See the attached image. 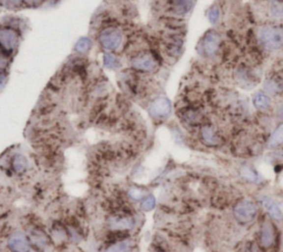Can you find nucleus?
<instances>
[{
  "label": "nucleus",
  "mask_w": 283,
  "mask_h": 252,
  "mask_svg": "<svg viewBox=\"0 0 283 252\" xmlns=\"http://www.w3.org/2000/svg\"><path fill=\"white\" fill-rule=\"evenodd\" d=\"M127 33L119 25H110L101 28L97 33V42L104 52L116 53L126 42Z\"/></svg>",
  "instance_id": "nucleus-1"
},
{
  "label": "nucleus",
  "mask_w": 283,
  "mask_h": 252,
  "mask_svg": "<svg viewBox=\"0 0 283 252\" xmlns=\"http://www.w3.org/2000/svg\"><path fill=\"white\" fill-rule=\"evenodd\" d=\"M128 62L133 71L139 73H153L158 69L161 61H159L158 53L155 49H146V50L134 53L128 56Z\"/></svg>",
  "instance_id": "nucleus-2"
},
{
  "label": "nucleus",
  "mask_w": 283,
  "mask_h": 252,
  "mask_svg": "<svg viewBox=\"0 0 283 252\" xmlns=\"http://www.w3.org/2000/svg\"><path fill=\"white\" fill-rule=\"evenodd\" d=\"M20 40L19 29L8 25L0 26V51L12 57L19 49Z\"/></svg>",
  "instance_id": "nucleus-3"
},
{
  "label": "nucleus",
  "mask_w": 283,
  "mask_h": 252,
  "mask_svg": "<svg viewBox=\"0 0 283 252\" xmlns=\"http://www.w3.org/2000/svg\"><path fill=\"white\" fill-rule=\"evenodd\" d=\"M259 40L268 50L283 48V29L279 26H264L259 30Z\"/></svg>",
  "instance_id": "nucleus-4"
},
{
  "label": "nucleus",
  "mask_w": 283,
  "mask_h": 252,
  "mask_svg": "<svg viewBox=\"0 0 283 252\" xmlns=\"http://www.w3.org/2000/svg\"><path fill=\"white\" fill-rule=\"evenodd\" d=\"M236 219L241 224H248L255 218L258 214V207L251 200L239 201L233 209Z\"/></svg>",
  "instance_id": "nucleus-5"
},
{
  "label": "nucleus",
  "mask_w": 283,
  "mask_h": 252,
  "mask_svg": "<svg viewBox=\"0 0 283 252\" xmlns=\"http://www.w3.org/2000/svg\"><path fill=\"white\" fill-rule=\"evenodd\" d=\"M148 113L153 119L164 121V119H166L171 113L170 101L163 96L157 97V99H155L152 103H150L148 108Z\"/></svg>",
  "instance_id": "nucleus-6"
},
{
  "label": "nucleus",
  "mask_w": 283,
  "mask_h": 252,
  "mask_svg": "<svg viewBox=\"0 0 283 252\" xmlns=\"http://www.w3.org/2000/svg\"><path fill=\"white\" fill-rule=\"evenodd\" d=\"M221 44V38L218 32L211 30L207 32L205 37L202 38V41L200 43V51L203 56H211L217 53L219 50Z\"/></svg>",
  "instance_id": "nucleus-7"
},
{
  "label": "nucleus",
  "mask_w": 283,
  "mask_h": 252,
  "mask_svg": "<svg viewBox=\"0 0 283 252\" xmlns=\"http://www.w3.org/2000/svg\"><path fill=\"white\" fill-rule=\"evenodd\" d=\"M8 247L12 252H29V242L22 233H15L10 236Z\"/></svg>",
  "instance_id": "nucleus-8"
},
{
  "label": "nucleus",
  "mask_w": 283,
  "mask_h": 252,
  "mask_svg": "<svg viewBox=\"0 0 283 252\" xmlns=\"http://www.w3.org/2000/svg\"><path fill=\"white\" fill-rule=\"evenodd\" d=\"M276 239V234H274V228L271 223L269 221H264L261 225V231H260V242L262 247L270 248Z\"/></svg>",
  "instance_id": "nucleus-9"
},
{
  "label": "nucleus",
  "mask_w": 283,
  "mask_h": 252,
  "mask_svg": "<svg viewBox=\"0 0 283 252\" xmlns=\"http://www.w3.org/2000/svg\"><path fill=\"white\" fill-rule=\"evenodd\" d=\"M194 0H170V11L175 16H185L192 10Z\"/></svg>",
  "instance_id": "nucleus-10"
},
{
  "label": "nucleus",
  "mask_w": 283,
  "mask_h": 252,
  "mask_svg": "<svg viewBox=\"0 0 283 252\" xmlns=\"http://www.w3.org/2000/svg\"><path fill=\"white\" fill-rule=\"evenodd\" d=\"M200 135L203 143L208 146H218L221 143L218 133H217L215 128L210 125L203 126L201 128Z\"/></svg>",
  "instance_id": "nucleus-11"
},
{
  "label": "nucleus",
  "mask_w": 283,
  "mask_h": 252,
  "mask_svg": "<svg viewBox=\"0 0 283 252\" xmlns=\"http://www.w3.org/2000/svg\"><path fill=\"white\" fill-rule=\"evenodd\" d=\"M261 200H262V205L265 208V210L271 215V217H273V218L277 220H280L282 218V211L280 209V207H279L277 203L272 200V199H270L268 197H263Z\"/></svg>",
  "instance_id": "nucleus-12"
},
{
  "label": "nucleus",
  "mask_w": 283,
  "mask_h": 252,
  "mask_svg": "<svg viewBox=\"0 0 283 252\" xmlns=\"http://www.w3.org/2000/svg\"><path fill=\"white\" fill-rule=\"evenodd\" d=\"M12 168L18 174H21V172L27 170V168H28V161H27V158L24 155L18 154L12 158Z\"/></svg>",
  "instance_id": "nucleus-13"
},
{
  "label": "nucleus",
  "mask_w": 283,
  "mask_h": 252,
  "mask_svg": "<svg viewBox=\"0 0 283 252\" xmlns=\"http://www.w3.org/2000/svg\"><path fill=\"white\" fill-rule=\"evenodd\" d=\"M92 48V40L88 37H83L78 40V42L74 46V51L78 55H85Z\"/></svg>",
  "instance_id": "nucleus-14"
},
{
  "label": "nucleus",
  "mask_w": 283,
  "mask_h": 252,
  "mask_svg": "<svg viewBox=\"0 0 283 252\" xmlns=\"http://www.w3.org/2000/svg\"><path fill=\"white\" fill-rule=\"evenodd\" d=\"M103 64L108 69H117L121 65V61H119L116 53L113 52H105L103 56Z\"/></svg>",
  "instance_id": "nucleus-15"
},
{
  "label": "nucleus",
  "mask_w": 283,
  "mask_h": 252,
  "mask_svg": "<svg viewBox=\"0 0 283 252\" xmlns=\"http://www.w3.org/2000/svg\"><path fill=\"white\" fill-rule=\"evenodd\" d=\"M254 104L256 109L261 111L269 109V106H270L269 96L263 92H258L254 96Z\"/></svg>",
  "instance_id": "nucleus-16"
},
{
  "label": "nucleus",
  "mask_w": 283,
  "mask_h": 252,
  "mask_svg": "<svg viewBox=\"0 0 283 252\" xmlns=\"http://www.w3.org/2000/svg\"><path fill=\"white\" fill-rule=\"evenodd\" d=\"M281 144H283V124H281V125L273 132V134L268 141V146L270 148H274Z\"/></svg>",
  "instance_id": "nucleus-17"
},
{
  "label": "nucleus",
  "mask_w": 283,
  "mask_h": 252,
  "mask_svg": "<svg viewBox=\"0 0 283 252\" xmlns=\"http://www.w3.org/2000/svg\"><path fill=\"white\" fill-rule=\"evenodd\" d=\"M134 224V220L131 217H115L112 221V225L117 229H127Z\"/></svg>",
  "instance_id": "nucleus-18"
},
{
  "label": "nucleus",
  "mask_w": 283,
  "mask_h": 252,
  "mask_svg": "<svg viewBox=\"0 0 283 252\" xmlns=\"http://www.w3.org/2000/svg\"><path fill=\"white\" fill-rule=\"evenodd\" d=\"M11 56L0 51V75H7L9 66H10L11 63Z\"/></svg>",
  "instance_id": "nucleus-19"
},
{
  "label": "nucleus",
  "mask_w": 283,
  "mask_h": 252,
  "mask_svg": "<svg viewBox=\"0 0 283 252\" xmlns=\"http://www.w3.org/2000/svg\"><path fill=\"white\" fill-rule=\"evenodd\" d=\"M24 6L22 0H0V7L8 10H18Z\"/></svg>",
  "instance_id": "nucleus-20"
},
{
  "label": "nucleus",
  "mask_w": 283,
  "mask_h": 252,
  "mask_svg": "<svg viewBox=\"0 0 283 252\" xmlns=\"http://www.w3.org/2000/svg\"><path fill=\"white\" fill-rule=\"evenodd\" d=\"M131 242L128 240L115 243L112 247H110L105 252H128L131 249Z\"/></svg>",
  "instance_id": "nucleus-21"
},
{
  "label": "nucleus",
  "mask_w": 283,
  "mask_h": 252,
  "mask_svg": "<svg viewBox=\"0 0 283 252\" xmlns=\"http://www.w3.org/2000/svg\"><path fill=\"white\" fill-rule=\"evenodd\" d=\"M184 118L186 122H188L189 124H197L200 122V115H199L196 111L194 110H188L184 113Z\"/></svg>",
  "instance_id": "nucleus-22"
},
{
  "label": "nucleus",
  "mask_w": 283,
  "mask_h": 252,
  "mask_svg": "<svg viewBox=\"0 0 283 252\" xmlns=\"http://www.w3.org/2000/svg\"><path fill=\"white\" fill-rule=\"evenodd\" d=\"M241 175L249 181H255L258 179V174L249 166H245L241 168Z\"/></svg>",
  "instance_id": "nucleus-23"
},
{
  "label": "nucleus",
  "mask_w": 283,
  "mask_h": 252,
  "mask_svg": "<svg viewBox=\"0 0 283 252\" xmlns=\"http://www.w3.org/2000/svg\"><path fill=\"white\" fill-rule=\"evenodd\" d=\"M155 205H156V200H155L154 196H152V195H149V196L145 197L144 200L142 201L141 208H142V209H143V210L148 211V210H152L153 208L155 207Z\"/></svg>",
  "instance_id": "nucleus-24"
},
{
  "label": "nucleus",
  "mask_w": 283,
  "mask_h": 252,
  "mask_svg": "<svg viewBox=\"0 0 283 252\" xmlns=\"http://www.w3.org/2000/svg\"><path fill=\"white\" fill-rule=\"evenodd\" d=\"M220 19V10L219 8L217 7H212L209 9V11H208V20L211 25H216L217 22L219 21Z\"/></svg>",
  "instance_id": "nucleus-25"
},
{
  "label": "nucleus",
  "mask_w": 283,
  "mask_h": 252,
  "mask_svg": "<svg viewBox=\"0 0 283 252\" xmlns=\"http://www.w3.org/2000/svg\"><path fill=\"white\" fill-rule=\"evenodd\" d=\"M24 1V4H26L27 7H31V8H37L42 6V4L47 1V0H22Z\"/></svg>",
  "instance_id": "nucleus-26"
},
{
  "label": "nucleus",
  "mask_w": 283,
  "mask_h": 252,
  "mask_svg": "<svg viewBox=\"0 0 283 252\" xmlns=\"http://www.w3.org/2000/svg\"><path fill=\"white\" fill-rule=\"evenodd\" d=\"M130 196L133 199H135V200H140L141 198H143L144 193L142 192V190H140V189H132L131 192H130Z\"/></svg>",
  "instance_id": "nucleus-27"
},
{
  "label": "nucleus",
  "mask_w": 283,
  "mask_h": 252,
  "mask_svg": "<svg viewBox=\"0 0 283 252\" xmlns=\"http://www.w3.org/2000/svg\"><path fill=\"white\" fill-rule=\"evenodd\" d=\"M279 1H283V0H279Z\"/></svg>",
  "instance_id": "nucleus-28"
}]
</instances>
